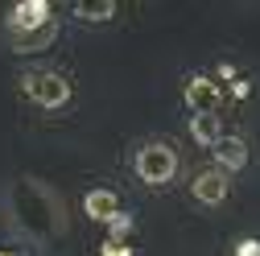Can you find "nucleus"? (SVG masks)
Segmentation results:
<instances>
[{
  "label": "nucleus",
  "mask_w": 260,
  "mask_h": 256,
  "mask_svg": "<svg viewBox=\"0 0 260 256\" xmlns=\"http://www.w3.org/2000/svg\"><path fill=\"white\" fill-rule=\"evenodd\" d=\"M215 162H219V170H227V174L244 170V166H248V145H244L240 137H219V145H215Z\"/></svg>",
  "instance_id": "0eeeda50"
},
{
  "label": "nucleus",
  "mask_w": 260,
  "mask_h": 256,
  "mask_svg": "<svg viewBox=\"0 0 260 256\" xmlns=\"http://www.w3.org/2000/svg\"><path fill=\"white\" fill-rule=\"evenodd\" d=\"M104 256H133V248H124V244L108 240V244H104Z\"/></svg>",
  "instance_id": "ddd939ff"
},
{
  "label": "nucleus",
  "mask_w": 260,
  "mask_h": 256,
  "mask_svg": "<svg viewBox=\"0 0 260 256\" xmlns=\"http://www.w3.org/2000/svg\"><path fill=\"white\" fill-rule=\"evenodd\" d=\"M236 256H260V240H240L236 244Z\"/></svg>",
  "instance_id": "f8f14e48"
},
{
  "label": "nucleus",
  "mask_w": 260,
  "mask_h": 256,
  "mask_svg": "<svg viewBox=\"0 0 260 256\" xmlns=\"http://www.w3.org/2000/svg\"><path fill=\"white\" fill-rule=\"evenodd\" d=\"M50 21H54V9L46 5V0H21V5H13V13H9L13 38L34 34V29H42V25H50Z\"/></svg>",
  "instance_id": "20e7f679"
},
{
  "label": "nucleus",
  "mask_w": 260,
  "mask_h": 256,
  "mask_svg": "<svg viewBox=\"0 0 260 256\" xmlns=\"http://www.w3.org/2000/svg\"><path fill=\"white\" fill-rule=\"evenodd\" d=\"M190 137L199 141V145H219V120L215 116H194V124H190Z\"/></svg>",
  "instance_id": "9d476101"
},
{
  "label": "nucleus",
  "mask_w": 260,
  "mask_h": 256,
  "mask_svg": "<svg viewBox=\"0 0 260 256\" xmlns=\"http://www.w3.org/2000/svg\"><path fill=\"white\" fill-rule=\"evenodd\" d=\"M21 87H25V95L38 108H62V104L71 100V83L62 79V75H54V71H29L21 79Z\"/></svg>",
  "instance_id": "7ed1b4c3"
},
{
  "label": "nucleus",
  "mask_w": 260,
  "mask_h": 256,
  "mask_svg": "<svg viewBox=\"0 0 260 256\" xmlns=\"http://www.w3.org/2000/svg\"><path fill=\"white\" fill-rule=\"evenodd\" d=\"M186 104L199 116H211L219 108V83H211L207 75H190L186 79Z\"/></svg>",
  "instance_id": "39448f33"
},
{
  "label": "nucleus",
  "mask_w": 260,
  "mask_h": 256,
  "mask_svg": "<svg viewBox=\"0 0 260 256\" xmlns=\"http://www.w3.org/2000/svg\"><path fill=\"white\" fill-rule=\"evenodd\" d=\"M83 211L91 215V219H100V223H116L124 211H120V199L112 195V190H87V199H83Z\"/></svg>",
  "instance_id": "423d86ee"
},
{
  "label": "nucleus",
  "mask_w": 260,
  "mask_h": 256,
  "mask_svg": "<svg viewBox=\"0 0 260 256\" xmlns=\"http://www.w3.org/2000/svg\"><path fill=\"white\" fill-rule=\"evenodd\" d=\"M128 228H133V219H128V215H120V219H116V223H112V236H124V232H128Z\"/></svg>",
  "instance_id": "4468645a"
},
{
  "label": "nucleus",
  "mask_w": 260,
  "mask_h": 256,
  "mask_svg": "<svg viewBox=\"0 0 260 256\" xmlns=\"http://www.w3.org/2000/svg\"><path fill=\"white\" fill-rule=\"evenodd\" d=\"M0 256H13V252H0Z\"/></svg>",
  "instance_id": "2eb2a0df"
},
{
  "label": "nucleus",
  "mask_w": 260,
  "mask_h": 256,
  "mask_svg": "<svg viewBox=\"0 0 260 256\" xmlns=\"http://www.w3.org/2000/svg\"><path fill=\"white\" fill-rule=\"evenodd\" d=\"M137 174H141V182H149V186H166L174 174H178V153L166 145V141H149L145 149H137Z\"/></svg>",
  "instance_id": "f03ea898"
},
{
  "label": "nucleus",
  "mask_w": 260,
  "mask_h": 256,
  "mask_svg": "<svg viewBox=\"0 0 260 256\" xmlns=\"http://www.w3.org/2000/svg\"><path fill=\"white\" fill-rule=\"evenodd\" d=\"M13 199H17L13 223H17L25 236L50 240V236H58L62 228H67V223H62V199L50 195V190H42L34 178H21V182L13 186Z\"/></svg>",
  "instance_id": "f257e3e1"
},
{
  "label": "nucleus",
  "mask_w": 260,
  "mask_h": 256,
  "mask_svg": "<svg viewBox=\"0 0 260 256\" xmlns=\"http://www.w3.org/2000/svg\"><path fill=\"white\" fill-rule=\"evenodd\" d=\"M54 38H58V21L34 29V34H21V38H17V50H21V54H38V50H46Z\"/></svg>",
  "instance_id": "1a4fd4ad"
},
{
  "label": "nucleus",
  "mask_w": 260,
  "mask_h": 256,
  "mask_svg": "<svg viewBox=\"0 0 260 256\" xmlns=\"http://www.w3.org/2000/svg\"><path fill=\"white\" fill-rule=\"evenodd\" d=\"M75 13H79L83 21H108V17L116 13V5H112V0H100V5H87V0H83V5H75Z\"/></svg>",
  "instance_id": "9b49d317"
},
{
  "label": "nucleus",
  "mask_w": 260,
  "mask_h": 256,
  "mask_svg": "<svg viewBox=\"0 0 260 256\" xmlns=\"http://www.w3.org/2000/svg\"><path fill=\"white\" fill-rule=\"evenodd\" d=\"M194 199L199 203H223L227 199V178H223V170H203L199 178H194Z\"/></svg>",
  "instance_id": "6e6552de"
}]
</instances>
